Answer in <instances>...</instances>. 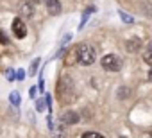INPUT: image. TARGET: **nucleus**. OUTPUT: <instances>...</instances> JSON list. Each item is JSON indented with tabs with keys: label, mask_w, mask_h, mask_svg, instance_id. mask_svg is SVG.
<instances>
[{
	"label": "nucleus",
	"mask_w": 152,
	"mask_h": 138,
	"mask_svg": "<svg viewBox=\"0 0 152 138\" xmlns=\"http://www.w3.org/2000/svg\"><path fill=\"white\" fill-rule=\"evenodd\" d=\"M73 93H75V86H73V81L70 76H63L59 79V84H57V95H59V101L68 104L73 101Z\"/></svg>",
	"instance_id": "f257e3e1"
},
{
	"label": "nucleus",
	"mask_w": 152,
	"mask_h": 138,
	"mask_svg": "<svg viewBox=\"0 0 152 138\" xmlns=\"http://www.w3.org/2000/svg\"><path fill=\"white\" fill-rule=\"evenodd\" d=\"M64 126H66L64 122H57V126L52 127V134H54V138H66V136H68Z\"/></svg>",
	"instance_id": "1a4fd4ad"
},
{
	"label": "nucleus",
	"mask_w": 152,
	"mask_h": 138,
	"mask_svg": "<svg viewBox=\"0 0 152 138\" xmlns=\"http://www.w3.org/2000/svg\"><path fill=\"white\" fill-rule=\"evenodd\" d=\"M81 138H104V136L100 133H95V131H86V133H83Z\"/></svg>",
	"instance_id": "4468645a"
},
{
	"label": "nucleus",
	"mask_w": 152,
	"mask_h": 138,
	"mask_svg": "<svg viewBox=\"0 0 152 138\" xmlns=\"http://www.w3.org/2000/svg\"><path fill=\"white\" fill-rule=\"evenodd\" d=\"M148 79H150V81H152V70H150V72H148Z\"/></svg>",
	"instance_id": "b1692460"
},
{
	"label": "nucleus",
	"mask_w": 152,
	"mask_h": 138,
	"mask_svg": "<svg viewBox=\"0 0 152 138\" xmlns=\"http://www.w3.org/2000/svg\"><path fill=\"white\" fill-rule=\"evenodd\" d=\"M100 65H102L104 70H107V72H118L122 68V59L118 56H115V54H107V56L102 57Z\"/></svg>",
	"instance_id": "7ed1b4c3"
},
{
	"label": "nucleus",
	"mask_w": 152,
	"mask_h": 138,
	"mask_svg": "<svg viewBox=\"0 0 152 138\" xmlns=\"http://www.w3.org/2000/svg\"><path fill=\"white\" fill-rule=\"evenodd\" d=\"M39 59L36 57L34 61H32V65H31V70H29V76H36V72H38V66H39Z\"/></svg>",
	"instance_id": "ddd939ff"
},
{
	"label": "nucleus",
	"mask_w": 152,
	"mask_h": 138,
	"mask_svg": "<svg viewBox=\"0 0 152 138\" xmlns=\"http://www.w3.org/2000/svg\"><path fill=\"white\" fill-rule=\"evenodd\" d=\"M0 40H2V43H4V45H7V43H9V40H7V36H6V32H4V31L0 32Z\"/></svg>",
	"instance_id": "6ab92c4d"
},
{
	"label": "nucleus",
	"mask_w": 152,
	"mask_h": 138,
	"mask_svg": "<svg viewBox=\"0 0 152 138\" xmlns=\"http://www.w3.org/2000/svg\"><path fill=\"white\" fill-rule=\"evenodd\" d=\"M6 77H7V81H15V70L13 68H7L6 70Z\"/></svg>",
	"instance_id": "f3484780"
},
{
	"label": "nucleus",
	"mask_w": 152,
	"mask_h": 138,
	"mask_svg": "<svg viewBox=\"0 0 152 138\" xmlns=\"http://www.w3.org/2000/svg\"><path fill=\"white\" fill-rule=\"evenodd\" d=\"M39 90H41V92L45 90V84H43V77H41V81H39Z\"/></svg>",
	"instance_id": "412c9836"
},
{
	"label": "nucleus",
	"mask_w": 152,
	"mask_h": 138,
	"mask_svg": "<svg viewBox=\"0 0 152 138\" xmlns=\"http://www.w3.org/2000/svg\"><path fill=\"white\" fill-rule=\"evenodd\" d=\"M143 59L147 65H152V50H145L143 52Z\"/></svg>",
	"instance_id": "dca6fc26"
},
{
	"label": "nucleus",
	"mask_w": 152,
	"mask_h": 138,
	"mask_svg": "<svg viewBox=\"0 0 152 138\" xmlns=\"http://www.w3.org/2000/svg\"><path fill=\"white\" fill-rule=\"evenodd\" d=\"M61 122H64L66 126H73V124H79V113L77 111H66L61 118Z\"/></svg>",
	"instance_id": "0eeeda50"
},
{
	"label": "nucleus",
	"mask_w": 152,
	"mask_h": 138,
	"mask_svg": "<svg viewBox=\"0 0 152 138\" xmlns=\"http://www.w3.org/2000/svg\"><path fill=\"white\" fill-rule=\"evenodd\" d=\"M20 15L23 18H31L34 15V4L31 2V0H25V2H20V7H18Z\"/></svg>",
	"instance_id": "39448f33"
},
{
	"label": "nucleus",
	"mask_w": 152,
	"mask_h": 138,
	"mask_svg": "<svg viewBox=\"0 0 152 138\" xmlns=\"http://www.w3.org/2000/svg\"><path fill=\"white\" fill-rule=\"evenodd\" d=\"M32 4H39V2H43V0H31Z\"/></svg>",
	"instance_id": "5701e85b"
},
{
	"label": "nucleus",
	"mask_w": 152,
	"mask_h": 138,
	"mask_svg": "<svg viewBox=\"0 0 152 138\" xmlns=\"http://www.w3.org/2000/svg\"><path fill=\"white\" fill-rule=\"evenodd\" d=\"M129 93H131V90H127V88H120V95H118V97H120V99H125Z\"/></svg>",
	"instance_id": "a211bd4d"
},
{
	"label": "nucleus",
	"mask_w": 152,
	"mask_h": 138,
	"mask_svg": "<svg viewBox=\"0 0 152 138\" xmlns=\"http://www.w3.org/2000/svg\"><path fill=\"white\" fill-rule=\"evenodd\" d=\"M47 106H48L47 101H43V99H38V101H36V109H38V111H43Z\"/></svg>",
	"instance_id": "2eb2a0df"
},
{
	"label": "nucleus",
	"mask_w": 152,
	"mask_h": 138,
	"mask_svg": "<svg viewBox=\"0 0 152 138\" xmlns=\"http://www.w3.org/2000/svg\"><path fill=\"white\" fill-rule=\"evenodd\" d=\"M95 59H97V50H95L91 45L83 43V45L77 47V61H79L81 65L90 66V65L95 63Z\"/></svg>",
	"instance_id": "f03ea898"
},
{
	"label": "nucleus",
	"mask_w": 152,
	"mask_h": 138,
	"mask_svg": "<svg viewBox=\"0 0 152 138\" xmlns=\"http://www.w3.org/2000/svg\"><path fill=\"white\" fill-rule=\"evenodd\" d=\"M150 50H152V41H150Z\"/></svg>",
	"instance_id": "393cba45"
},
{
	"label": "nucleus",
	"mask_w": 152,
	"mask_h": 138,
	"mask_svg": "<svg viewBox=\"0 0 152 138\" xmlns=\"http://www.w3.org/2000/svg\"><path fill=\"white\" fill-rule=\"evenodd\" d=\"M45 6H47L48 15H52V16L61 13V2L59 0H45Z\"/></svg>",
	"instance_id": "423d86ee"
},
{
	"label": "nucleus",
	"mask_w": 152,
	"mask_h": 138,
	"mask_svg": "<svg viewBox=\"0 0 152 138\" xmlns=\"http://www.w3.org/2000/svg\"><path fill=\"white\" fill-rule=\"evenodd\" d=\"M93 11H95V7L91 6V7H88V9H86V11L83 13V22L79 23V29H83V27H84V23L88 22V16H90V13H93Z\"/></svg>",
	"instance_id": "9b49d317"
},
{
	"label": "nucleus",
	"mask_w": 152,
	"mask_h": 138,
	"mask_svg": "<svg viewBox=\"0 0 152 138\" xmlns=\"http://www.w3.org/2000/svg\"><path fill=\"white\" fill-rule=\"evenodd\" d=\"M13 34L18 38V40H23L27 36V27H25V22L22 18H15L13 20Z\"/></svg>",
	"instance_id": "20e7f679"
},
{
	"label": "nucleus",
	"mask_w": 152,
	"mask_h": 138,
	"mask_svg": "<svg viewBox=\"0 0 152 138\" xmlns=\"http://www.w3.org/2000/svg\"><path fill=\"white\" fill-rule=\"evenodd\" d=\"M9 101H11V104H13L15 108H18V106H20V93H18V92H11V93H9Z\"/></svg>",
	"instance_id": "9d476101"
},
{
	"label": "nucleus",
	"mask_w": 152,
	"mask_h": 138,
	"mask_svg": "<svg viewBox=\"0 0 152 138\" xmlns=\"http://www.w3.org/2000/svg\"><path fill=\"white\" fill-rule=\"evenodd\" d=\"M118 15H120V18H122V20H124L125 23H132V22H134V16L127 15V13H125V11H122V9L118 11Z\"/></svg>",
	"instance_id": "f8f14e48"
},
{
	"label": "nucleus",
	"mask_w": 152,
	"mask_h": 138,
	"mask_svg": "<svg viewBox=\"0 0 152 138\" xmlns=\"http://www.w3.org/2000/svg\"><path fill=\"white\" fill-rule=\"evenodd\" d=\"M125 48H127V52H131V54L138 52V50L141 48V41H140V38H129V40L125 41Z\"/></svg>",
	"instance_id": "6e6552de"
},
{
	"label": "nucleus",
	"mask_w": 152,
	"mask_h": 138,
	"mask_svg": "<svg viewBox=\"0 0 152 138\" xmlns=\"http://www.w3.org/2000/svg\"><path fill=\"white\" fill-rule=\"evenodd\" d=\"M23 77H25V72H23V70H18V72H16V81H22Z\"/></svg>",
	"instance_id": "aec40b11"
},
{
	"label": "nucleus",
	"mask_w": 152,
	"mask_h": 138,
	"mask_svg": "<svg viewBox=\"0 0 152 138\" xmlns=\"http://www.w3.org/2000/svg\"><path fill=\"white\" fill-rule=\"evenodd\" d=\"M36 95V88H31V93H29V97H34Z\"/></svg>",
	"instance_id": "4be33fe9"
}]
</instances>
